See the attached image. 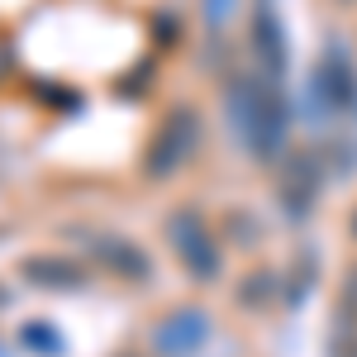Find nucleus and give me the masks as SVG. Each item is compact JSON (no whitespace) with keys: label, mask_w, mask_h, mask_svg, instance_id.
Here are the masks:
<instances>
[{"label":"nucleus","mask_w":357,"mask_h":357,"mask_svg":"<svg viewBox=\"0 0 357 357\" xmlns=\"http://www.w3.org/2000/svg\"><path fill=\"white\" fill-rule=\"evenodd\" d=\"M24 272H29V276H53L48 286H77V281H82V276H77V267H62V262H43V257H38V262H24Z\"/></svg>","instance_id":"obj_6"},{"label":"nucleus","mask_w":357,"mask_h":357,"mask_svg":"<svg viewBox=\"0 0 357 357\" xmlns=\"http://www.w3.org/2000/svg\"><path fill=\"white\" fill-rule=\"evenodd\" d=\"M200 333H205L200 314H172V324L162 329V348H172V343H181V348H186V343H195Z\"/></svg>","instance_id":"obj_5"},{"label":"nucleus","mask_w":357,"mask_h":357,"mask_svg":"<svg viewBox=\"0 0 357 357\" xmlns=\"http://www.w3.org/2000/svg\"><path fill=\"white\" fill-rule=\"evenodd\" d=\"M229 114L238 124L243 143L257 158H272L286 138V105L267 82H234L229 86Z\"/></svg>","instance_id":"obj_1"},{"label":"nucleus","mask_w":357,"mask_h":357,"mask_svg":"<svg viewBox=\"0 0 357 357\" xmlns=\"http://www.w3.org/2000/svg\"><path fill=\"white\" fill-rule=\"evenodd\" d=\"M229 10H234V0H205V20H210V24H224Z\"/></svg>","instance_id":"obj_7"},{"label":"nucleus","mask_w":357,"mask_h":357,"mask_svg":"<svg viewBox=\"0 0 357 357\" xmlns=\"http://www.w3.org/2000/svg\"><path fill=\"white\" fill-rule=\"evenodd\" d=\"M167 234H172V248L186 257V267L200 276H210L215 267H220V252H215V243H210V234H205V224H200V215H172V224H167Z\"/></svg>","instance_id":"obj_3"},{"label":"nucleus","mask_w":357,"mask_h":357,"mask_svg":"<svg viewBox=\"0 0 357 357\" xmlns=\"http://www.w3.org/2000/svg\"><path fill=\"white\" fill-rule=\"evenodd\" d=\"M252 48L267 57V67H272V72L286 67V57H281V53H286V43H281V24H276V15L267 10V5H262V15L252 20Z\"/></svg>","instance_id":"obj_4"},{"label":"nucleus","mask_w":357,"mask_h":357,"mask_svg":"<svg viewBox=\"0 0 357 357\" xmlns=\"http://www.w3.org/2000/svg\"><path fill=\"white\" fill-rule=\"evenodd\" d=\"M195 134H200V129H195V114L191 110H172V114H167V124L158 129V138L148 143V162H143V167H148V176H158V181L172 176L176 167L191 158Z\"/></svg>","instance_id":"obj_2"}]
</instances>
